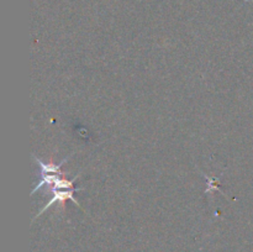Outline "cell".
Instances as JSON below:
<instances>
[{"label": "cell", "instance_id": "cell-1", "mask_svg": "<svg viewBox=\"0 0 253 252\" xmlns=\"http://www.w3.org/2000/svg\"><path fill=\"white\" fill-rule=\"evenodd\" d=\"M48 190L52 193V199L49 200V202L47 203V204L44 205L41 210H40L39 214L34 217V220H36L37 217L42 214V212L46 211V210L48 209V208H51L54 203H59V204L62 205V208L64 209V204H66L67 200H72V202L76 204V207L82 208L81 204L77 202V199L74 198V195H73L74 192H79V190H82V188H71V189H54V188H49Z\"/></svg>", "mask_w": 253, "mask_h": 252}, {"label": "cell", "instance_id": "cell-2", "mask_svg": "<svg viewBox=\"0 0 253 252\" xmlns=\"http://www.w3.org/2000/svg\"><path fill=\"white\" fill-rule=\"evenodd\" d=\"M71 158V156H68L67 158H64L63 161H62L59 165H57V163L53 162V157H51V160H49V162L44 163L43 161L40 160L37 156H34V160L36 161V163L39 165L40 167V170H41V173H40V177L41 175H44V174H61V175H66L67 173L63 172V170H61V167L62 165H64V163L67 162V161Z\"/></svg>", "mask_w": 253, "mask_h": 252}]
</instances>
